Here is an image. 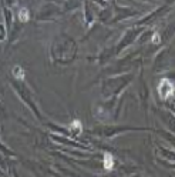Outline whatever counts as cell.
<instances>
[{
    "mask_svg": "<svg viewBox=\"0 0 175 177\" xmlns=\"http://www.w3.org/2000/svg\"><path fill=\"white\" fill-rule=\"evenodd\" d=\"M112 164H114V160H112V157L110 154H105V157H104V167L107 170H110L112 167Z\"/></svg>",
    "mask_w": 175,
    "mask_h": 177,
    "instance_id": "6da1fadb",
    "label": "cell"
}]
</instances>
